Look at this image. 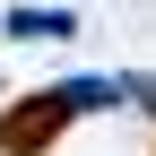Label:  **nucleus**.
Listing matches in <instances>:
<instances>
[{
    "label": "nucleus",
    "mask_w": 156,
    "mask_h": 156,
    "mask_svg": "<svg viewBox=\"0 0 156 156\" xmlns=\"http://www.w3.org/2000/svg\"><path fill=\"white\" fill-rule=\"evenodd\" d=\"M61 122H69V104H61V95H26V104H9V113H0V147H9V156H35V147H52V139H61Z\"/></svg>",
    "instance_id": "nucleus-1"
}]
</instances>
